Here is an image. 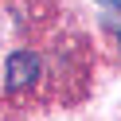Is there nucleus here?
<instances>
[{"label": "nucleus", "instance_id": "f03ea898", "mask_svg": "<svg viewBox=\"0 0 121 121\" xmlns=\"http://www.w3.org/2000/svg\"><path fill=\"white\" fill-rule=\"evenodd\" d=\"M98 4H109V8H117V12H121V0H98Z\"/></svg>", "mask_w": 121, "mask_h": 121}, {"label": "nucleus", "instance_id": "7ed1b4c3", "mask_svg": "<svg viewBox=\"0 0 121 121\" xmlns=\"http://www.w3.org/2000/svg\"><path fill=\"white\" fill-rule=\"evenodd\" d=\"M117 43H121V27H117Z\"/></svg>", "mask_w": 121, "mask_h": 121}, {"label": "nucleus", "instance_id": "f257e3e1", "mask_svg": "<svg viewBox=\"0 0 121 121\" xmlns=\"http://www.w3.org/2000/svg\"><path fill=\"white\" fill-rule=\"evenodd\" d=\"M39 55H31V51H16V55L8 59V70H4V90L8 94H27V90L35 86V78H39Z\"/></svg>", "mask_w": 121, "mask_h": 121}]
</instances>
